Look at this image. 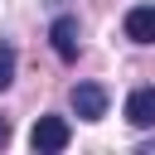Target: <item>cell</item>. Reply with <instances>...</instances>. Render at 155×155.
Segmentation results:
<instances>
[{
  "label": "cell",
  "mask_w": 155,
  "mask_h": 155,
  "mask_svg": "<svg viewBox=\"0 0 155 155\" xmlns=\"http://www.w3.org/2000/svg\"><path fill=\"white\" fill-rule=\"evenodd\" d=\"M68 121L63 116H39L34 121V131H29V145L39 150V155H58V150H68Z\"/></svg>",
  "instance_id": "cell-1"
},
{
  "label": "cell",
  "mask_w": 155,
  "mask_h": 155,
  "mask_svg": "<svg viewBox=\"0 0 155 155\" xmlns=\"http://www.w3.org/2000/svg\"><path fill=\"white\" fill-rule=\"evenodd\" d=\"M73 111H78L82 121H102V116H107V87L78 82V87H73Z\"/></svg>",
  "instance_id": "cell-2"
},
{
  "label": "cell",
  "mask_w": 155,
  "mask_h": 155,
  "mask_svg": "<svg viewBox=\"0 0 155 155\" xmlns=\"http://www.w3.org/2000/svg\"><path fill=\"white\" fill-rule=\"evenodd\" d=\"M48 39H53V53H58L63 63L78 58V19H73V15H58L53 29H48Z\"/></svg>",
  "instance_id": "cell-3"
},
{
  "label": "cell",
  "mask_w": 155,
  "mask_h": 155,
  "mask_svg": "<svg viewBox=\"0 0 155 155\" xmlns=\"http://www.w3.org/2000/svg\"><path fill=\"white\" fill-rule=\"evenodd\" d=\"M126 121L140 126V131L155 126V87H136V92L126 97Z\"/></svg>",
  "instance_id": "cell-4"
},
{
  "label": "cell",
  "mask_w": 155,
  "mask_h": 155,
  "mask_svg": "<svg viewBox=\"0 0 155 155\" xmlns=\"http://www.w3.org/2000/svg\"><path fill=\"white\" fill-rule=\"evenodd\" d=\"M126 39L131 44H155V5H136L126 15Z\"/></svg>",
  "instance_id": "cell-5"
},
{
  "label": "cell",
  "mask_w": 155,
  "mask_h": 155,
  "mask_svg": "<svg viewBox=\"0 0 155 155\" xmlns=\"http://www.w3.org/2000/svg\"><path fill=\"white\" fill-rule=\"evenodd\" d=\"M15 82V48L10 44H0V92Z\"/></svg>",
  "instance_id": "cell-6"
},
{
  "label": "cell",
  "mask_w": 155,
  "mask_h": 155,
  "mask_svg": "<svg viewBox=\"0 0 155 155\" xmlns=\"http://www.w3.org/2000/svg\"><path fill=\"white\" fill-rule=\"evenodd\" d=\"M5 145H10V121L0 116V150H5Z\"/></svg>",
  "instance_id": "cell-7"
},
{
  "label": "cell",
  "mask_w": 155,
  "mask_h": 155,
  "mask_svg": "<svg viewBox=\"0 0 155 155\" xmlns=\"http://www.w3.org/2000/svg\"><path fill=\"white\" fill-rule=\"evenodd\" d=\"M140 155H155V140H145V145H140Z\"/></svg>",
  "instance_id": "cell-8"
}]
</instances>
